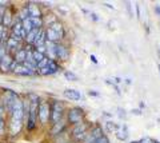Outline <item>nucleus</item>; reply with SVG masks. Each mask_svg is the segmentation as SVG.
<instances>
[{
  "instance_id": "obj_16",
  "label": "nucleus",
  "mask_w": 160,
  "mask_h": 143,
  "mask_svg": "<svg viewBox=\"0 0 160 143\" xmlns=\"http://www.w3.org/2000/svg\"><path fill=\"white\" fill-rule=\"evenodd\" d=\"M22 26H23V29H24V31H26L27 33H28V32H31L32 29H35L33 26H32V23H31V19H29V18L24 19V20L22 22Z\"/></svg>"
},
{
  "instance_id": "obj_4",
  "label": "nucleus",
  "mask_w": 160,
  "mask_h": 143,
  "mask_svg": "<svg viewBox=\"0 0 160 143\" xmlns=\"http://www.w3.org/2000/svg\"><path fill=\"white\" fill-rule=\"evenodd\" d=\"M100 136H103V130L102 127H95L91 130L89 134L86 135V138L83 139V143H95Z\"/></svg>"
},
{
  "instance_id": "obj_27",
  "label": "nucleus",
  "mask_w": 160,
  "mask_h": 143,
  "mask_svg": "<svg viewBox=\"0 0 160 143\" xmlns=\"http://www.w3.org/2000/svg\"><path fill=\"white\" fill-rule=\"evenodd\" d=\"M89 59H91L93 63H98V59H96V56H95V55H91V56H89Z\"/></svg>"
},
{
  "instance_id": "obj_9",
  "label": "nucleus",
  "mask_w": 160,
  "mask_h": 143,
  "mask_svg": "<svg viewBox=\"0 0 160 143\" xmlns=\"http://www.w3.org/2000/svg\"><path fill=\"white\" fill-rule=\"evenodd\" d=\"M15 74H18V75H23V76H29V75H33V71H31L28 67H26L24 64H18L16 68L13 70Z\"/></svg>"
},
{
  "instance_id": "obj_20",
  "label": "nucleus",
  "mask_w": 160,
  "mask_h": 143,
  "mask_svg": "<svg viewBox=\"0 0 160 143\" xmlns=\"http://www.w3.org/2000/svg\"><path fill=\"white\" fill-rule=\"evenodd\" d=\"M63 127H64V123L63 122L55 123V126H53V129H52V134H60V131L63 130Z\"/></svg>"
},
{
  "instance_id": "obj_21",
  "label": "nucleus",
  "mask_w": 160,
  "mask_h": 143,
  "mask_svg": "<svg viewBox=\"0 0 160 143\" xmlns=\"http://www.w3.org/2000/svg\"><path fill=\"white\" fill-rule=\"evenodd\" d=\"M11 12L9 11H4V15H3V23L6 24V26H9L11 24Z\"/></svg>"
},
{
  "instance_id": "obj_28",
  "label": "nucleus",
  "mask_w": 160,
  "mask_h": 143,
  "mask_svg": "<svg viewBox=\"0 0 160 143\" xmlns=\"http://www.w3.org/2000/svg\"><path fill=\"white\" fill-rule=\"evenodd\" d=\"M155 11H156V13L160 16V6H155Z\"/></svg>"
},
{
  "instance_id": "obj_1",
  "label": "nucleus",
  "mask_w": 160,
  "mask_h": 143,
  "mask_svg": "<svg viewBox=\"0 0 160 143\" xmlns=\"http://www.w3.org/2000/svg\"><path fill=\"white\" fill-rule=\"evenodd\" d=\"M38 112H39L40 122H42L43 125H46L49 119V116H51V107H49V105L47 102H42L38 107Z\"/></svg>"
},
{
  "instance_id": "obj_3",
  "label": "nucleus",
  "mask_w": 160,
  "mask_h": 143,
  "mask_svg": "<svg viewBox=\"0 0 160 143\" xmlns=\"http://www.w3.org/2000/svg\"><path fill=\"white\" fill-rule=\"evenodd\" d=\"M63 111H64V107H63L62 103L55 102L53 106H52V110H51V118H52L53 125L60 120V118H62V115H63Z\"/></svg>"
},
{
  "instance_id": "obj_13",
  "label": "nucleus",
  "mask_w": 160,
  "mask_h": 143,
  "mask_svg": "<svg viewBox=\"0 0 160 143\" xmlns=\"http://www.w3.org/2000/svg\"><path fill=\"white\" fill-rule=\"evenodd\" d=\"M28 9V13H29V18H42V13H40V9L38 6H35L33 3H29L27 6Z\"/></svg>"
},
{
  "instance_id": "obj_26",
  "label": "nucleus",
  "mask_w": 160,
  "mask_h": 143,
  "mask_svg": "<svg viewBox=\"0 0 160 143\" xmlns=\"http://www.w3.org/2000/svg\"><path fill=\"white\" fill-rule=\"evenodd\" d=\"M3 31H4V27L0 26V42H2V38H3Z\"/></svg>"
},
{
  "instance_id": "obj_10",
  "label": "nucleus",
  "mask_w": 160,
  "mask_h": 143,
  "mask_svg": "<svg viewBox=\"0 0 160 143\" xmlns=\"http://www.w3.org/2000/svg\"><path fill=\"white\" fill-rule=\"evenodd\" d=\"M46 42H47L46 31H43V29H39V32H38L36 39H35L33 44H35V46H36V48H38V47H40V46H44V44H46Z\"/></svg>"
},
{
  "instance_id": "obj_29",
  "label": "nucleus",
  "mask_w": 160,
  "mask_h": 143,
  "mask_svg": "<svg viewBox=\"0 0 160 143\" xmlns=\"http://www.w3.org/2000/svg\"><path fill=\"white\" fill-rule=\"evenodd\" d=\"M136 16L140 18V7L139 6H136Z\"/></svg>"
},
{
  "instance_id": "obj_22",
  "label": "nucleus",
  "mask_w": 160,
  "mask_h": 143,
  "mask_svg": "<svg viewBox=\"0 0 160 143\" xmlns=\"http://www.w3.org/2000/svg\"><path fill=\"white\" fill-rule=\"evenodd\" d=\"M49 60H51V59H49L48 56H46V58H44L42 62H39V63H38V71H39V70H42V68H44V67H46V66L48 64V62H49Z\"/></svg>"
},
{
  "instance_id": "obj_11",
  "label": "nucleus",
  "mask_w": 160,
  "mask_h": 143,
  "mask_svg": "<svg viewBox=\"0 0 160 143\" xmlns=\"http://www.w3.org/2000/svg\"><path fill=\"white\" fill-rule=\"evenodd\" d=\"M64 96L68 98V99H71V100H80L82 94L76 90H73V88H68V90L64 91Z\"/></svg>"
},
{
  "instance_id": "obj_34",
  "label": "nucleus",
  "mask_w": 160,
  "mask_h": 143,
  "mask_svg": "<svg viewBox=\"0 0 160 143\" xmlns=\"http://www.w3.org/2000/svg\"><path fill=\"white\" fill-rule=\"evenodd\" d=\"M131 143H138V142H131Z\"/></svg>"
},
{
  "instance_id": "obj_19",
  "label": "nucleus",
  "mask_w": 160,
  "mask_h": 143,
  "mask_svg": "<svg viewBox=\"0 0 160 143\" xmlns=\"http://www.w3.org/2000/svg\"><path fill=\"white\" fill-rule=\"evenodd\" d=\"M32 56H33V60L36 62V67H38V63H39V62H42L43 59L46 58V55H43V54L38 52L36 50H35V51H32Z\"/></svg>"
},
{
  "instance_id": "obj_14",
  "label": "nucleus",
  "mask_w": 160,
  "mask_h": 143,
  "mask_svg": "<svg viewBox=\"0 0 160 143\" xmlns=\"http://www.w3.org/2000/svg\"><path fill=\"white\" fill-rule=\"evenodd\" d=\"M116 136L118 139L120 140H126L128 138V130H127V126H120L116 129Z\"/></svg>"
},
{
  "instance_id": "obj_7",
  "label": "nucleus",
  "mask_w": 160,
  "mask_h": 143,
  "mask_svg": "<svg viewBox=\"0 0 160 143\" xmlns=\"http://www.w3.org/2000/svg\"><path fill=\"white\" fill-rule=\"evenodd\" d=\"M12 62H13L12 56L9 55L8 52H6L3 56H0V70H2L3 72L9 71V67H11Z\"/></svg>"
},
{
  "instance_id": "obj_23",
  "label": "nucleus",
  "mask_w": 160,
  "mask_h": 143,
  "mask_svg": "<svg viewBox=\"0 0 160 143\" xmlns=\"http://www.w3.org/2000/svg\"><path fill=\"white\" fill-rule=\"evenodd\" d=\"M64 76H66V79H68V80H72V82L78 80V76L75 75L73 72H71V71H66V72H64Z\"/></svg>"
},
{
  "instance_id": "obj_8",
  "label": "nucleus",
  "mask_w": 160,
  "mask_h": 143,
  "mask_svg": "<svg viewBox=\"0 0 160 143\" xmlns=\"http://www.w3.org/2000/svg\"><path fill=\"white\" fill-rule=\"evenodd\" d=\"M55 54H56V58L62 59V60H67L69 55L67 47L62 46V44H58V43H56V48H55Z\"/></svg>"
},
{
  "instance_id": "obj_17",
  "label": "nucleus",
  "mask_w": 160,
  "mask_h": 143,
  "mask_svg": "<svg viewBox=\"0 0 160 143\" xmlns=\"http://www.w3.org/2000/svg\"><path fill=\"white\" fill-rule=\"evenodd\" d=\"M38 32H39V29H32L31 32H28V33H27V36H26V39H24V40H26L27 43H32V44H33L35 39H36Z\"/></svg>"
},
{
  "instance_id": "obj_30",
  "label": "nucleus",
  "mask_w": 160,
  "mask_h": 143,
  "mask_svg": "<svg viewBox=\"0 0 160 143\" xmlns=\"http://www.w3.org/2000/svg\"><path fill=\"white\" fill-rule=\"evenodd\" d=\"M132 112L135 115H142V112H140V110H132Z\"/></svg>"
},
{
  "instance_id": "obj_33",
  "label": "nucleus",
  "mask_w": 160,
  "mask_h": 143,
  "mask_svg": "<svg viewBox=\"0 0 160 143\" xmlns=\"http://www.w3.org/2000/svg\"><path fill=\"white\" fill-rule=\"evenodd\" d=\"M158 68H159V72H160V64H159V66H158Z\"/></svg>"
},
{
  "instance_id": "obj_5",
  "label": "nucleus",
  "mask_w": 160,
  "mask_h": 143,
  "mask_svg": "<svg viewBox=\"0 0 160 143\" xmlns=\"http://www.w3.org/2000/svg\"><path fill=\"white\" fill-rule=\"evenodd\" d=\"M87 129H88V125L87 123H78V125H75V129H73V136L76 138V139H84L86 135L88 134L87 132Z\"/></svg>"
},
{
  "instance_id": "obj_24",
  "label": "nucleus",
  "mask_w": 160,
  "mask_h": 143,
  "mask_svg": "<svg viewBox=\"0 0 160 143\" xmlns=\"http://www.w3.org/2000/svg\"><path fill=\"white\" fill-rule=\"evenodd\" d=\"M95 143H109V140H108V138L106 135H103V136H100Z\"/></svg>"
},
{
  "instance_id": "obj_32",
  "label": "nucleus",
  "mask_w": 160,
  "mask_h": 143,
  "mask_svg": "<svg viewBox=\"0 0 160 143\" xmlns=\"http://www.w3.org/2000/svg\"><path fill=\"white\" fill-rule=\"evenodd\" d=\"M104 6H106L107 8H111V9H113V6H111V4H108V3H106V4H104Z\"/></svg>"
},
{
  "instance_id": "obj_2",
  "label": "nucleus",
  "mask_w": 160,
  "mask_h": 143,
  "mask_svg": "<svg viewBox=\"0 0 160 143\" xmlns=\"http://www.w3.org/2000/svg\"><path fill=\"white\" fill-rule=\"evenodd\" d=\"M83 118H84V111L79 107H75L68 112V120H69V123H73V125L80 123V120H82Z\"/></svg>"
},
{
  "instance_id": "obj_18",
  "label": "nucleus",
  "mask_w": 160,
  "mask_h": 143,
  "mask_svg": "<svg viewBox=\"0 0 160 143\" xmlns=\"http://www.w3.org/2000/svg\"><path fill=\"white\" fill-rule=\"evenodd\" d=\"M49 28L53 29L55 32H58V33H59V35L62 36V38L64 36V29H63V26H62V24H60V23H58V22H56V23H53V24H52V26L49 27Z\"/></svg>"
},
{
  "instance_id": "obj_31",
  "label": "nucleus",
  "mask_w": 160,
  "mask_h": 143,
  "mask_svg": "<svg viewBox=\"0 0 160 143\" xmlns=\"http://www.w3.org/2000/svg\"><path fill=\"white\" fill-rule=\"evenodd\" d=\"M89 95H93V96H99V94H98V92H95V91H89Z\"/></svg>"
},
{
  "instance_id": "obj_12",
  "label": "nucleus",
  "mask_w": 160,
  "mask_h": 143,
  "mask_svg": "<svg viewBox=\"0 0 160 143\" xmlns=\"http://www.w3.org/2000/svg\"><path fill=\"white\" fill-rule=\"evenodd\" d=\"M46 38H47L48 42H52V43H58L60 39H62V36H60L58 32H55L53 29H51V28H48L46 31Z\"/></svg>"
},
{
  "instance_id": "obj_6",
  "label": "nucleus",
  "mask_w": 160,
  "mask_h": 143,
  "mask_svg": "<svg viewBox=\"0 0 160 143\" xmlns=\"http://www.w3.org/2000/svg\"><path fill=\"white\" fill-rule=\"evenodd\" d=\"M59 70H60V67H59L58 63L55 60H49L46 67L42 68V70H39V74L40 75H52V74H56Z\"/></svg>"
},
{
  "instance_id": "obj_25",
  "label": "nucleus",
  "mask_w": 160,
  "mask_h": 143,
  "mask_svg": "<svg viewBox=\"0 0 160 143\" xmlns=\"http://www.w3.org/2000/svg\"><path fill=\"white\" fill-rule=\"evenodd\" d=\"M138 143H153V140L151 139V138H143V139L142 140H140V142H138Z\"/></svg>"
},
{
  "instance_id": "obj_15",
  "label": "nucleus",
  "mask_w": 160,
  "mask_h": 143,
  "mask_svg": "<svg viewBox=\"0 0 160 143\" xmlns=\"http://www.w3.org/2000/svg\"><path fill=\"white\" fill-rule=\"evenodd\" d=\"M13 60L18 63V64H23L24 62H26V50H23V48H20L19 51L15 52V58Z\"/></svg>"
}]
</instances>
